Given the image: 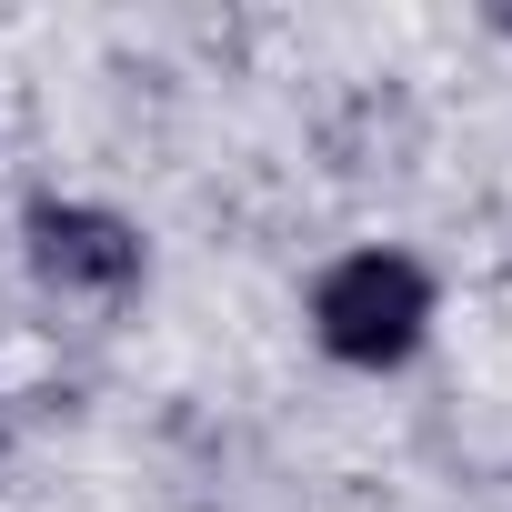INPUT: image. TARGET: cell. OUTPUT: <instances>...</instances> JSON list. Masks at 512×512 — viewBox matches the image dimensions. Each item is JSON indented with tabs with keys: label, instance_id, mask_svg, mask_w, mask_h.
Wrapping results in <instances>:
<instances>
[{
	"label": "cell",
	"instance_id": "1",
	"mask_svg": "<svg viewBox=\"0 0 512 512\" xmlns=\"http://www.w3.org/2000/svg\"><path fill=\"white\" fill-rule=\"evenodd\" d=\"M302 322H312L322 362H342V372H402L432 342V322H442V282H432L422 251L362 241V251H342V262L312 272Z\"/></svg>",
	"mask_w": 512,
	"mask_h": 512
},
{
	"label": "cell",
	"instance_id": "2",
	"mask_svg": "<svg viewBox=\"0 0 512 512\" xmlns=\"http://www.w3.org/2000/svg\"><path fill=\"white\" fill-rule=\"evenodd\" d=\"M21 262L51 302H131L151 282V241L131 211L91 191H31L21 201Z\"/></svg>",
	"mask_w": 512,
	"mask_h": 512
},
{
	"label": "cell",
	"instance_id": "3",
	"mask_svg": "<svg viewBox=\"0 0 512 512\" xmlns=\"http://www.w3.org/2000/svg\"><path fill=\"white\" fill-rule=\"evenodd\" d=\"M0 472H11V412H0Z\"/></svg>",
	"mask_w": 512,
	"mask_h": 512
}]
</instances>
